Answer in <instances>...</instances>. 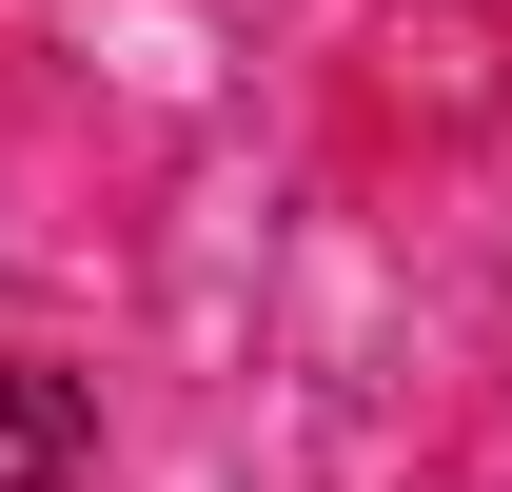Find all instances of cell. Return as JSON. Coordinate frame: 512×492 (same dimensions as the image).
I'll return each instance as SVG.
<instances>
[{
    "label": "cell",
    "mask_w": 512,
    "mask_h": 492,
    "mask_svg": "<svg viewBox=\"0 0 512 492\" xmlns=\"http://www.w3.org/2000/svg\"><path fill=\"white\" fill-rule=\"evenodd\" d=\"M99 473V414H79V374L0 355V492H79Z\"/></svg>",
    "instance_id": "cell-1"
}]
</instances>
